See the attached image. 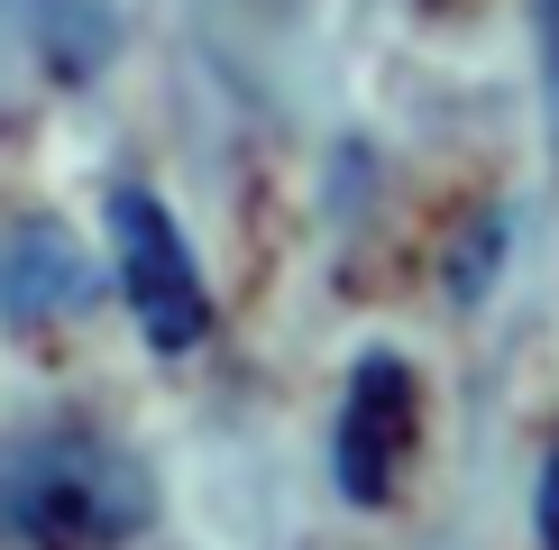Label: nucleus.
Masks as SVG:
<instances>
[{"instance_id":"nucleus-1","label":"nucleus","mask_w":559,"mask_h":550,"mask_svg":"<svg viewBox=\"0 0 559 550\" xmlns=\"http://www.w3.org/2000/svg\"><path fill=\"white\" fill-rule=\"evenodd\" d=\"M156 514L147 468L92 422H46L10 458V533L19 550H129Z\"/></svg>"},{"instance_id":"nucleus-2","label":"nucleus","mask_w":559,"mask_h":550,"mask_svg":"<svg viewBox=\"0 0 559 550\" xmlns=\"http://www.w3.org/2000/svg\"><path fill=\"white\" fill-rule=\"evenodd\" d=\"M110 266H120V294H129L147 349H166V358L202 349V331H212V285H202V266H193V239L175 229V212L147 183H120V193H110Z\"/></svg>"},{"instance_id":"nucleus-3","label":"nucleus","mask_w":559,"mask_h":550,"mask_svg":"<svg viewBox=\"0 0 559 550\" xmlns=\"http://www.w3.org/2000/svg\"><path fill=\"white\" fill-rule=\"evenodd\" d=\"M423 441V395H413V367L394 349H367L348 367V395H340V431H331V458H340V495L348 504H385L404 487V458Z\"/></svg>"},{"instance_id":"nucleus-4","label":"nucleus","mask_w":559,"mask_h":550,"mask_svg":"<svg viewBox=\"0 0 559 550\" xmlns=\"http://www.w3.org/2000/svg\"><path fill=\"white\" fill-rule=\"evenodd\" d=\"M92 285H102V266L83 258V239L64 220L28 212L10 229V321L19 331H37V321H64L92 303Z\"/></svg>"},{"instance_id":"nucleus-5","label":"nucleus","mask_w":559,"mask_h":550,"mask_svg":"<svg viewBox=\"0 0 559 550\" xmlns=\"http://www.w3.org/2000/svg\"><path fill=\"white\" fill-rule=\"evenodd\" d=\"M19 37L37 46V64L56 83H83L110 64V46H120V28H110V0H19Z\"/></svg>"},{"instance_id":"nucleus-6","label":"nucleus","mask_w":559,"mask_h":550,"mask_svg":"<svg viewBox=\"0 0 559 550\" xmlns=\"http://www.w3.org/2000/svg\"><path fill=\"white\" fill-rule=\"evenodd\" d=\"M532 37H542V74H550V120H559V0H532Z\"/></svg>"},{"instance_id":"nucleus-7","label":"nucleus","mask_w":559,"mask_h":550,"mask_svg":"<svg viewBox=\"0 0 559 550\" xmlns=\"http://www.w3.org/2000/svg\"><path fill=\"white\" fill-rule=\"evenodd\" d=\"M532 514H542V541L559 550V441H550V458H542V495H532Z\"/></svg>"}]
</instances>
